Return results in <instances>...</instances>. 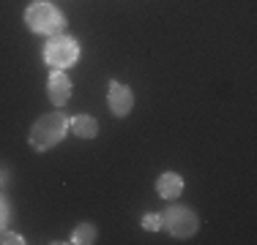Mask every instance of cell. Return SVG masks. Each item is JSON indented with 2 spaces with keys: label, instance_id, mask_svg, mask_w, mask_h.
Here are the masks:
<instances>
[{
  "label": "cell",
  "instance_id": "cell-1",
  "mask_svg": "<svg viewBox=\"0 0 257 245\" xmlns=\"http://www.w3.org/2000/svg\"><path fill=\"white\" fill-rule=\"evenodd\" d=\"M66 131H69V118L63 112H50L44 118H39L30 128L28 142L36 152H47L52 150L55 144H60L66 139Z\"/></svg>",
  "mask_w": 257,
  "mask_h": 245
},
{
  "label": "cell",
  "instance_id": "cell-2",
  "mask_svg": "<svg viewBox=\"0 0 257 245\" xmlns=\"http://www.w3.org/2000/svg\"><path fill=\"white\" fill-rule=\"evenodd\" d=\"M25 24L30 33H39V36H60L66 30V16L55 8L52 3L47 0H39V3L28 6L25 11Z\"/></svg>",
  "mask_w": 257,
  "mask_h": 245
},
{
  "label": "cell",
  "instance_id": "cell-3",
  "mask_svg": "<svg viewBox=\"0 0 257 245\" xmlns=\"http://www.w3.org/2000/svg\"><path fill=\"white\" fill-rule=\"evenodd\" d=\"M159 216H162V229H167L170 234L178 237V240H189V237H194L200 229L197 212L186 204H173L164 212H159Z\"/></svg>",
  "mask_w": 257,
  "mask_h": 245
},
{
  "label": "cell",
  "instance_id": "cell-4",
  "mask_svg": "<svg viewBox=\"0 0 257 245\" xmlns=\"http://www.w3.org/2000/svg\"><path fill=\"white\" fill-rule=\"evenodd\" d=\"M79 60V44L71 36L60 33V36H50V41H47L44 46V63L52 66V68H69V66H74Z\"/></svg>",
  "mask_w": 257,
  "mask_h": 245
},
{
  "label": "cell",
  "instance_id": "cell-5",
  "mask_svg": "<svg viewBox=\"0 0 257 245\" xmlns=\"http://www.w3.org/2000/svg\"><path fill=\"white\" fill-rule=\"evenodd\" d=\"M107 106L112 112V118H128L134 109V93L126 88V84L109 79L107 84Z\"/></svg>",
  "mask_w": 257,
  "mask_h": 245
},
{
  "label": "cell",
  "instance_id": "cell-6",
  "mask_svg": "<svg viewBox=\"0 0 257 245\" xmlns=\"http://www.w3.org/2000/svg\"><path fill=\"white\" fill-rule=\"evenodd\" d=\"M47 96H50L52 106H66L71 98V79L66 76V71L52 68L50 82H47Z\"/></svg>",
  "mask_w": 257,
  "mask_h": 245
},
{
  "label": "cell",
  "instance_id": "cell-7",
  "mask_svg": "<svg viewBox=\"0 0 257 245\" xmlns=\"http://www.w3.org/2000/svg\"><path fill=\"white\" fill-rule=\"evenodd\" d=\"M156 194L162 196V199H178L183 194V177L178 172H162L156 180Z\"/></svg>",
  "mask_w": 257,
  "mask_h": 245
},
{
  "label": "cell",
  "instance_id": "cell-8",
  "mask_svg": "<svg viewBox=\"0 0 257 245\" xmlns=\"http://www.w3.org/2000/svg\"><path fill=\"white\" fill-rule=\"evenodd\" d=\"M69 131L79 139H96L99 136V120L90 114H74V118H69Z\"/></svg>",
  "mask_w": 257,
  "mask_h": 245
},
{
  "label": "cell",
  "instance_id": "cell-9",
  "mask_svg": "<svg viewBox=\"0 0 257 245\" xmlns=\"http://www.w3.org/2000/svg\"><path fill=\"white\" fill-rule=\"evenodd\" d=\"M96 226L93 224H79L74 232H71V240L69 242H74V245H90V242H96Z\"/></svg>",
  "mask_w": 257,
  "mask_h": 245
},
{
  "label": "cell",
  "instance_id": "cell-10",
  "mask_svg": "<svg viewBox=\"0 0 257 245\" xmlns=\"http://www.w3.org/2000/svg\"><path fill=\"white\" fill-rule=\"evenodd\" d=\"M143 229L145 232H159L162 229V216H159V212H145L143 216Z\"/></svg>",
  "mask_w": 257,
  "mask_h": 245
},
{
  "label": "cell",
  "instance_id": "cell-11",
  "mask_svg": "<svg viewBox=\"0 0 257 245\" xmlns=\"http://www.w3.org/2000/svg\"><path fill=\"white\" fill-rule=\"evenodd\" d=\"M0 245H25V237L17 234V232L0 229Z\"/></svg>",
  "mask_w": 257,
  "mask_h": 245
},
{
  "label": "cell",
  "instance_id": "cell-12",
  "mask_svg": "<svg viewBox=\"0 0 257 245\" xmlns=\"http://www.w3.org/2000/svg\"><path fill=\"white\" fill-rule=\"evenodd\" d=\"M3 224H6V204L0 202V229H3Z\"/></svg>",
  "mask_w": 257,
  "mask_h": 245
}]
</instances>
